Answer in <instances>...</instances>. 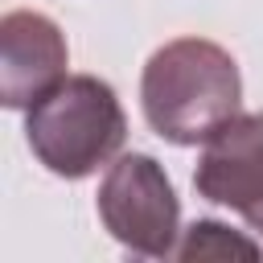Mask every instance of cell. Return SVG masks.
Here are the masks:
<instances>
[{"label": "cell", "instance_id": "3", "mask_svg": "<svg viewBox=\"0 0 263 263\" xmlns=\"http://www.w3.org/2000/svg\"><path fill=\"white\" fill-rule=\"evenodd\" d=\"M103 226L136 255H173L177 238V193L152 156H119L99 189Z\"/></svg>", "mask_w": 263, "mask_h": 263}, {"label": "cell", "instance_id": "2", "mask_svg": "<svg viewBox=\"0 0 263 263\" xmlns=\"http://www.w3.org/2000/svg\"><path fill=\"white\" fill-rule=\"evenodd\" d=\"M25 132H29V148L49 173L86 177L119 152L127 136V119L107 82L90 74H74L29 107Z\"/></svg>", "mask_w": 263, "mask_h": 263}, {"label": "cell", "instance_id": "5", "mask_svg": "<svg viewBox=\"0 0 263 263\" xmlns=\"http://www.w3.org/2000/svg\"><path fill=\"white\" fill-rule=\"evenodd\" d=\"M66 74V41L41 12H8L0 21V99L33 107Z\"/></svg>", "mask_w": 263, "mask_h": 263}, {"label": "cell", "instance_id": "6", "mask_svg": "<svg viewBox=\"0 0 263 263\" xmlns=\"http://www.w3.org/2000/svg\"><path fill=\"white\" fill-rule=\"evenodd\" d=\"M230 255L259 259V247L230 234V226H222V222H193L185 242L177 247V259H230Z\"/></svg>", "mask_w": 263, "mask_h": 263}, {"label": "cell", "instance_id": "4", "mask_svg": "<svg viewBox=\"0 0 263 263\" xmlns=\"http://www.w3.org/2000/svg\"><path fill=\"white\" fill-rule=\"evenodd\" d=\"M193 185L205 201L230 205L263 230V115L226 119L205 140Z\"/></svg>", "mask_w": 263, "mask_h": 263}, {"label": "cell", "instance_id": "1", "mask_svg": "<svg viewBox=\"0 0 263 263\" xmlns=\"http://www.w3.org/2000/svg\"><path fill=\"white\" fill-rule=\"evenodd\" d=\"M140 99L156 136L168 144H197L238 115L242 82L234 58L222 45L181 37L148 58Z\"/></svg>", "mask_w": 263, "mask_h": 263}]
</instances>
